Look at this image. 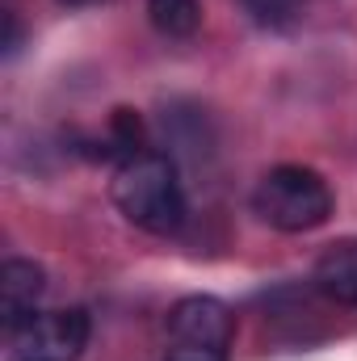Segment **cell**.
I'll return each instance as SVG.
<instances>
[{
  "label": "cell",
  "mask_w": 357,
  "mask_h": 361,
  "mask_svg": "<svg viewBox=\"0 0 357 361\" xmlns=\"http://www.w3.org/2000/svg\"><path fill=\"white\" fill-rule=\"evenodd\" d=\"M311 281L324 298H332L341 307H357V240L328 244L315 261Z\"/></svg>",
  "instance_id": "6"
},
{
  "label": "cell",
  "mask_w": 357,
  "mask_h": 361,
  "mask_svg": "<svg viewBox=\"0 0 357 361\" xmlns=\"http://www.w3.org/2000/svg\"><path fill=\"white\" fill-rule=\"evenodd\" d=\"M244 13L265 25V30H290L303 13H307V0H240Z\"/></svg>",
  "instance_id": "9"
},
{
  "label": "cell",
  "mask_w": 357,
  "mask_h": 361,
  "mask_svg": "<svg viewBox=\"0 0 357 361\" xmlns=\"http://www.w3.org/2000/svg\"><path fill=\"white\" fill-rule=\"evenodd\" d=\"M147 17L164 38H189L202 25V4L198 0H147Z\"/></svg>",
  "instance_id": "7"
},
{
  "label": "cell",
  "mask_w": 357,
  "mask_h": 361,
  "mask_svg": "<svg viewBox=\"0 0 357 361\" xmlns=\"http://www.w3.org/2000/svg\"><path fill=\"white\" fill-rule=\"evenodd\" d=\"M109 197L122 210L126 223L152 235H173L185 223V189H181L177 164L164 152H139L122 160L109 180Z\"/></svg>",
  "instance_id": "1"
},
{
  "label": "cell",
  "mask_w": 357,
  "mask_h": 361,
  "mask_svg": "<svg viewBox=\"0 0 357 361\" xmlns=\"http://www.w3.org/2000/svg\"><path fill=\"white\" fill-rule=\"evenodd\" d=\"M332 206H337L332 185L303 164H277L253 189V210L261 214V223L286 235L324 227L332 219Z\"/></svg>",
  "instance_id": "2"
},
{
  "label": "cell",
  "mask_w": 357,
  "mask_h": 361,
  "mask_svg": "<svg viewBox=\"0 0 357 361\" xmlns=\"http://www.w3.org/2000/svg\"><path fill=\"white\" fill-rule=\"evenodd\" d=\"M164 361H227V349H206V345H177V341H169Z\"/></svg>",
  "instance_id": "10"
},
{
  "label": "cell",
  "mask_w": 357,
  "mask_h": 361,
  "mask_svg": "<svg viewBox=\"0 0 357 361\" xmlns=\"http://www.w3.org/2000/svg\"><path fill=\"white\" fill-rule=\"evenodd\" d=\"M89 315L80 307L63 311H34L21 328L8 332L13 361H80L89 349Z\"/></svg>",
  "instance_id": "3"
},
{
  "label": "cell",
  "mask_w": 357,
  "mask_h": 361,
  "mask_svg": "<svg viewBox=\"0 0 357 361\" xmlns=\"http://www.w3.org/2000/svg\"><path fill=\"white\" fill-rule=\"evenodd\" d=\"M42 290H47V273H42V265L21 261V257H13V261L0 265V315H4V332L21 328V324L34 315Z\"/></svg>",
  "instance_id": "5"
},
{
  "label": "cell",
  "mask_w": 357,
  "mask_h": 361,
  "mask_svg": "<svg viewBox=\"0 0 357 361\" xmlns=\"http://www.w3.org/2000/svg\"><path fill=\"white\" fill-rule=\"evenodd\" d=\"M59 4H72L76 8V4H92V0H59Z\"/></svg>",
  "instance_id": "12"
},
{
  "label": "cell",
  "mask_w": 357,
  "mask_h": 361,
  "mask_svg": "<svg viewBox=\"0 0 357 361\" xmlns=\"http://www.w3.org/2000/svg\"><path fill=\"white\" fill-rule=\"evenodd\" d=\"M109 152L118 156V164L131 160V156H139V152H147L143 118L135 109H114V118H109Z\"/></svg>",
  "instance_id": "8"
},
{
  "label": "cell",
  "mask_w": 357,
  "mask_h": 361,
  "mask_svg": "<svg viewBox=\"0 0 357 361\" xmlns=\"http://www.w3.org/2000/svg\"><path fill=\"white\" fill-rule=\"evenodd\" d=\"M17 42H21V30H17V13H4V51L13 55V51H17Z\"/></svg>",
  "instance_id": "11"
},
{
  "label": "cell",
  "mask_w": 357,
  "mask_h": 361,
  "mask_svg": "<svg viewBox=\"0 0 357 361\" xmlns=\"http://www.w3.org/2000/svg\"><path fill=\"white\" fill-rule=\"evenodd\" d=\"M236 315L227 302L210 294H189L169 311V341L177 345H206V349H231Z\"/></svg>",
  "instance_id": "4"
}]
</instances>
